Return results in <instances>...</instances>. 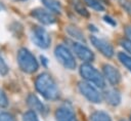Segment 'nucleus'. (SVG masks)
I'll return each mask as SVG.
<instances>
[{"label":"nucleus","instance_id":"obj_15","mask_svg":"<svg viewBox=\"0 0 131 121\" xmlns=\"http://www.w3.org/2000/svg\"><path fill=\"white\" fill-rule=\"evenodd\" d=\"M66 31H67V33H68L70 36H72L73 38L78 39V40H81V41H84V35H83V33L81 32V30L78 29L77 27L72 26V25L67 26V27H66Z\"/></svg>","mask_w":131,"mask_h":121},{"label":"nucleus","instance_id":"obj_4","mask_svg":"<svg viewBox=\"0 0 131 121\" xmlns=\"http://www.w3.org/2000/svg\"><path fill=\"white\" fill-rule=\"evenodd\" d=\"M54 54L55 57L57 58V60L67 69L69 70H73L76 68V60L75 57L73 55V53L63 45H58L56 46L55 50H54Z\"/></svg>","mask_w":131,"mask_h":121},{"label":"nucleus","instance_id":"obj_17","mask_svg":"<svg viewBox=\"0 0 131 121\" xmlns=\"http://www.w3.org/2000/svg\"><path fill=\"white\" fill-rule=\"evenodd\" d=\"M84 2L91 7L92 9L96 10V11H103L104 10V6L102 5V3L99 0H84Z\"/></svg>","mask_w":131,"mask_h":121},{"label":"nucleus","instance_id":"obj_30","mask_svg":"<svg viewBox=\"0 0 131 121\" xmlns=\"http://www.w3.org/2000/svg\"><path fill=\"white\" fill-rule=\"evenodd\" d=\"M130 121H131V116H130Z\"/></svg>","mask_w":131,"mask_h":121},{"label":"nucleus","instance_id":"obj_2","mask_svg":"<svg viewBox=\"0 0 131 121\" xmlns=\"http://www.w3.org/2000/svg\"><path fill=\"white\" fill-rule=\"evenodd\" d=\"M17 64L19 68L29 74H32L38 69V62L35 56L26 48H20L17 52Z\"/></svg>","mask_w":131,"mask_h":121},{"label":"nucleus","instance_id":"obj_29","mask_svg":"<svg viewBox=\"0 0 131 121\" xmlns=\"http://www.w3.org/2000/svg\"><path fill=\"white\" fill-rule=\"evenodd\" d=\"M121 121H126V120H121Z\"/></svg>","mask_w":131,"mask_h":121},{"label":"nucleus","instance_id":"obj_28","mask_svg":"<svg viewBox=\"0 0 131 121\" xmlns=\"http://www.w3.org/2000/svg\"><path fill=\"white\" fill-rule=\"evenodd\" d=\"M3 8H4V6H3V4H2V2L0 1V10H1V9H3Z\"/></svg>","mask_w":131,"mask_h":121},{"label":"nucleus","instance_id":"obj_13","mask_svg":"<svg viewBox=\"0 0 131 121\" xmlns=\"http://www.w3.org/2000/svg\"><path fill=\"white\" fill-rule=\"evenodd\" d=\"M104 97L110 105L117 106L121 102V94L116 89H107L104 93Z\"/></svg>","mask_w":131,"mask_h":121},{"label":"nucleus","instance_id":"obj_19","mask_svg":"<svg viewBox=\"0 0 131 121\" xmlns=\"http://www.w3.org/2000/svg\"><path fill=\"white\" fill-rule=\"evenodd\" d=\"M23 121H39L35 111H28L23 116Z\"/></svg>","mask_w":131,"mask_h":121},{"label":"nucleus","instance_id":"obj_20","mask_svg":"<svg viewBox=\"0 0 131 121\" xmlns=\"http://www.w3.org/2000/svg\"><path fill=\"white\" fill-rule=\"evenodd\" d=\"M0 121H15V119L10 113L0 111Z\"/></svg>","mask_w":131,"mask_h":121},{"label":"nucleus","instance_id":"obj_7","mask_svg":"<svg viewBox=\"0 0 131 121\" xmlns=\"http://www.w3.org/2000/svg\"><path fill=\"white\" fill-rule=\"evenodd\" d=\"M90 41H91L92 45L97 50H99V52L101 54H103L104 56L112 57L114 55V48L107 41H105V40H103L101 38L95 37V36H91L90 37Z\"/></svg>","mask_w":131,"mask_h":121},{"label":"nucleus","instance_id":"obj_9","mask_svg":"<svg viewBox=\"0 0 131 121\" xmlns=\"http://www.w3.org/2000/svg\"><path fill=\"white\" fill-rule=\"evenodd\" d=\"M73 50L75 51L77 56L84 62H91L94 58L93 52L88 47H86L85 45H83L81 43H74L73 44Z\"/></svg>","mask_w":131,"mask_h":121},{"label":"nucleus","instance_id":"obj_3","mask_svg":"<svg viewBox=\"0 0 131 121\" xmlns=\"http://www.w3.org/2000/svg\"><path fill=\"white\" fill-rule=\"evenodd\" d=\"M80 74L84 79L95 84L98 87H104L105 85L104 78L102 77V75L89 64H83L80 67Z\"/></svg>","mask_w":131,"mask_h":121},{"label":"nucleus","instance_id":"obj_22","mask_svg":"<svg viewBox=\"0 0 131 121\" xmlns=\"http://www.w3.org/2000/svg\"><path fill=\"white\" fill-rule=\"evenodd\" d=\"M120 4L123 6V8L129 13L131 14V2L129 0H119Z\"/></svg>","mask_w":131,"mask_h":121},{"label":"nucleus","instance_id":"obj_1","mask_svg":"<svg viewBox=\"0 0 131 121\" xmlns=\"http://www.w3.org/2000/svg\"><path fill=\"white\" fill-rule=\"evenodd\" d=\"M35 87L46 99L54 100L59 96V91L54 80L47 73H42L36 78Z\"/></svg>","mask_w":131,"mask_h":121},{"label":"nucleus","instance_id":"obj_27","mask_svg":"<svg viewBox=\"0 0 131 121\" xmlns=\"http://www.w3.org/2000/svg\"><path fill=\"white\" fill-rule=\"evenodd\" d=\"M104 21L106 22V23H110L111 25H113V26H115L116 25V23L113 21V18L112 17H110V16H104Z\"/></svg>","mask_w":131,"mask_h":121},{"label":"nucleus","instance_id":"obj_5","mask_svg":"<svg viewBox=\"0 0 131 121\" xmlns=\"http://www.w3.org/2000/svg\"><path fill=\"white\" fill-rule=\"evenodd\" d=\"M32 41L40 48H47L51 42L49 34L41 27H34L31 32Z\"/></svg>","mask_w":131,"mask_h":121},{"label":"nucleus","instance_id":"obj_14","mask_svg":"<svg viewBox=\"0 0 131 121\" xmlns=\"http://www.w3.org/2000/svg\"><path fill=\"white\" fill-rule=\"evenodd\" d=\"M43 4L54 13H60L61 12V4L58 0H42Z\"/></svg>","mask_w":131,"mask_h":121},{"label":"nucleus","instance_id":"obj_18","mask_svg":"<svg viewBox=\"0 0 131 121\" xmlns=\"http://www.w3.org/2000/svg\"><path fill=\"white\" fill-rule=\"evenodd\" d=\"M118 57H119V60L122 63V65H124L131 72V56L127 55L124 52H120L118 54Z\"/></svg>","mask_w":131,"mask_h":121},{"label":"nucleus","instance_id":"obj_6","mask_svg":"<svg viewBox=\"0 0 131 121\" xmlns=\"http://www.w3.org/2000/svg\"><path fill=\"white\" fill-rule=\"evenodd\" d=\"M79 90L91 103L98 104L101 102V94L91 84L86 83V82H80L79 83Z\"/></svg>","mask_w":131,"mask_h":121},{"label":"nucleus","instance_id":"obj_16","mask_svg":"<svg viewBox=\"0 0 131 121\" xmlns=\"http://www.w3.org/2000/svg\"><path fill=\"white\" fill-rule=\"evenodd\" d=\"M91 121H112V120L106 113L97 111L91 115Z\"/></svg>","mask_w":131,"mask_h":121},{"label":"nucleus","instance_id":"obj_8","mask_svg":"<svg viewBox=\"0 0 131 121\" xmlns=\"http://www.w3.org/2000/svg\"><path fill=\"white\" fill-rule=\"evenodd\" d=\"M31 15L43 25H52L55 23V17L52 14V12L47 11L42 8L33 9L31 12Z\"/></svg>","mask_w":131,"mask_h":121},{"label":"nucleus","instance_id":"obj_23","mask_svg":"<svg viewBox=\"0 0 131 121\" xmlns=\"http://www.w3.org/2000/svg\"><path fill=\"white\" fill-rule=\"evenodd\" d=\"M8 73V67L3 60V58L0 56V75H6Z\"/></svg>","mask_w":131,"mask_h":121},{"label":"nucleus","instance_id":"obj_24","mask_svg":"<svg viewBox=\"0 0 131 121\" xmlns=\"http://www.w3.org/2000/svg\"><path fill=\"white\" fill-rule=\"evenodd\" d=\"M75 8H76V11L78 12V13H80L81 15H83V16H88L89 15V13H88V11L81 5V4H79V3H77L76 4V6H75Z\"/></svg>","mask_w":131,"mask_h":121},{"label":"nucleus","instance_id":"obj_25","mask_svg":"<svg viewBox=\"0 0 131 121\" xmlns=\"http://www.w3.org/2000/svg\"><path fill=\"white\" fill-rule=\"evenodd\" d=\"M120 43H121L122 47H124L128 52L131 53V40H129V39H122Z\"/></svg>","mask_w":131,"mask_h":121},{"label":"nucleus","instance_id":"obj_11","mask_svg":"<svg viewBox=\"0 0 131 121\" xmlns=\"http://www.w3.org/2000/svg\"><path fill=\"white\" fill-rule=\"evenodd\" d=\"M55 118L57 121H78L74 112L66 107L57 109V111L55 112Z\"/></svg>","mask_w":131,"mask_h":121},{"label":"nucleus","instance_id":"obj_26","mask_svg":"<svg viewBox=\"0 0 131 121\" xmlns=\"http://www.w3.org/2000/svg\"><path fill=\"white\" fill-rule=\"evenodd\" d=\"M125 33H126V36L128 37V39L131 40V27H126Z\"/></svg>","mask_w":131,"mask_h":121},{"label":"nucleus","instance_id":"obj_12","mask_svg":"<svg viewBox=\"0 0 131 121\" xmlns=\"http://www.w3.org/2000/svg\"><path fill=\"white\" fill-rule=\"evenodd\" d=\"M27 102H28V105L29 107L32 109V111H35V112H39V113H44L45 112V107L44 105L42 104V102H40V99L34 95V94H30L27 98Z\"/></svg>","mask_w":131,"mask_h":121},{"label":"nucleus","instance_id":"obj_10","mask_svg":"<svg viewBox=\"0 0 131 121\" xmlns=\"http://www.w3.org/2000/svg\"><path fill=\"white\" fill-rule=\"evenodd\" d=\"M102 70H103V75L104 77L107 79V81L111 83V84H118L121 80V75H120V72L115 68L113 67L112 65H103L102 67Z\"/></svg>","mask_w":131,"mask_h":121},{"label":"nucleus","instance_id":"obj_21","mask_svg":"<svg viewBox=\"0 0 131 121\" xmlns=\"http://www.w3.org/2000/svg\"><path fill=\"white\" fill-rule=\"evenodd\" d=\"M8 106V98L3 90L0 89V108H5Z\"/></svg>","mask_w":131,"mask_h":121}]
</instances>
